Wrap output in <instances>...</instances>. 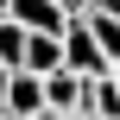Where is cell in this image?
Masks as SVG:
<instances>
[{
    "instance_id": "6da1fadb",
    "label": "cell",
    "mask_w": 120,
    "mask_h": 120,
    "mask_svg": "<svg viewBox=\"0 0 120 120\" xmlns=\"http://www.w3.org/2000/svg\"><path fill=\"white\" fill-rule=\"evenodd\" d=\"M57 38H63V70H70V76H82V82H89V76H108V70H114V63L101 57V44H95V32H89L82 19H70Z\"/></svg>"
},
{
    "instance_id": "7a4b0ae2",
    "label": "cell",
    "mask_w": 120,
    "mask_h": 120,
    "mask_svg": "<svg viewBox=\"0 0 120 120\" xmlns=\"http://www.w3.org/2000/svg\"><path fill=\"white\" fill-rule=\"evenodd\" d=\"M89 32H95V44H101V57L120 63V0H89V13H76Z\"/></svg>"
},
{
    "instance_id": "3957f363",
    "label": "cell",
    "mask_w": 120,
    "mask_h": 120,
    "mask_svg": "<svg viewBox=\"0 0 120 120\" xmlns=\"http://www.w3.org/2000/svg\"><path fill=\"white\" fill-rule=\"evenodd\" d=\"M25 76H57L63 70V38H51V32H25V63H19Z\"/></svg>"
},
{
    "instance_id": "277c9868",
    "label": "cell",
    "mask_w": 120,
    "mask_h": 120,
    "mask_svg": "<svg viewBox=\"0 0 120 120\" xmlns=\"http://www.w3.org/2000/svg\"><path fill=\"white\" fill-rule=\"evenodd\" d=\"M6 19H13V25H25V32H51V38L70 25V13H63L57 0H13V13H6Z\"/></svg>"
},
{
    "instance_id": "5b68a950",
    "label": "cell",
    "mask_w": 120,
    "mask_h": 120,
    "mask_svg": "<svg viewBox=\"0 0 120 120\" xmlns=\"http://www.w3.org/2000/svg\"><path fill=\"white\" fill-rule=\"evenodd\" d=\"M38 114H44V82L25 76V70H13V82H6V120H38Z\"/></svg>"
},
{
    "instance_id": "8992f818",
    "label": "cell",
    "mask_w": 120,
    "mask_h": 120,
    "mask_svg": "<svg viewBox=\"0 0 120 120\" xmlns=\"http://www.w3.org/2000/svg\"><path fill=\"white\" fill-rule=\"evenodd\" d=\"M44 114H82V76H70V70L44 76Z\"/></svg>"
},
{
    "instance_id": "52a82bcc",
    "label": "cell",
    "mask_w": 120,
    "mask_h": 120,
    "mask_svg": "<svg viewBox=\"0 0 120 120\" xmlns=\"http://www.w3.org/2000/svg\"><path fill=\"white\" fill-rule=\"evenodd\" d=\"M82 114L120 120V89H114V76H89V82H82Z\"/></svg>"
},
{
    "instance_id": "ba28073f",
    "label": "cell",
    "mask_w": 120,
    "mask_h": 120,
    "mask_svg": "<svg viewBox=\"0 0 120 120\" xmlns=\"http://www.w3.org/2000/svg\"><path fill=\"white\" fill-rule=\"evenodd\" d=\"M0 63L6 70L25 63V25H13V19H0Z\"/></svg>"
},
{
    "instance_id": "9c48e42d",
    "label": "cell",
    "mask_w": 120,
    "mask_h": 120,
    "mask_svg": "<svg viewBox=\"0 0 120 120\" xmlns=\"http://www.w3.org/2000/svg\"><path fill=\"white\" fill-rule=\"evenodd\" d=\"M6 82H13V70L0 63V120H6Z\"/></svg>"
},
{
    "instance_id": "30bf717a",
    "label": "cell",
    "mask_w": 120,
    "mask_h": 120,
    "mask_svg": "<svg viewBox=\"0 0 120 120\" xmlns=\"http://www.w3.org/2000/svg\"><path fill=\"white\" fill-rule=\"evenodd\" d=\"M6 13H13V0H0V19H6Z\"/></svg>"
},
{
    "instance_id": "8fae6325",
    "label": "cell",
    "mask_w": 120,
    "mask_h": 120,
    "mask_svg": "<svg viewBox=\"0 0 120 120\" xmlns=\"http://www.w3.org/2000/svg\"><path fill=\"white\" fill-rule=\"evenodd\" d=\"M108 76H114V89H120V63H114V70H108Z\"/></svg>"
},
{
    "instance_id": "7c38bea8",
    "label": "cell",
    "mask_w": 120,
    "mask_h": 120,
    "mask_svg": "<svg viewBox=\"0 0 120 120\" xmlns=\"http://www.w3.org/2000/svg\"><path fill=\"white\" fill-rule=\"evenodd\" d=\"M38 120H70V114H38Z\"/></svg>"
},
{
    "instance_id": "4fadbf2b",
    "label": "cell",
    "mask_w": 120,
    "mask_h": 120,
    "mask_svg": "<svg viewBox=\"0 0 120 120\" xmlns=\"http://www.w3.org/2000/svg\"><path fill=\"white\" fill-rule=\"evenodd\" d=\"M70 120H95V114H70Z\"/></svg>"
}]
</instances>
